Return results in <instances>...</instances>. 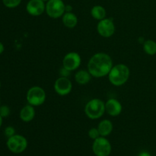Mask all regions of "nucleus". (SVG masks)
Instances as JSON below:
<instances>
[{"mask_svg": "<svg viewBox=\"0 0 156 156\" xmlns=\"http://www.w3.org/2000/svg\"><path fill=\"white\" fill-rule=\"evenodd\" d=\"M46 2L42 0H29L26 5V11L30 15L37 17L45 12Z\"/></svg>", "mask_w": 156, "mask_h": 156, "instance_id": "obj_11", "label": "nucleus"}, {"mask_svg": "<svg viewBox=\"0 0 156 156\" xmlns=\"http://www.w3.org/2000/svg\"><path fill=\"white\" fill-rule=\"evenodd\" d=\"M97 128L98 129L101 136L107 137L112 133L113 129H114V125L111 120L105 119V120H101L98 123V126H97Z\"/></svg>", "mask_w": 156, "mask_h": 156, "instance_id": "obj_15", "label": "nucleus"}, {"mask_svg": "<svg viewBox=\"0 0 156 156\" xmlns=\"http://www.w3.org/2000/svg\"><path fill=\"white\" fill-rule=\"evenodd\" d=\"M123 111V106L117 99L110 98L105 102V111L111 117H117Z\"/></svg>", "mask_w": 156, "mask_h": 156, "instance_id": "obj_12", "label": "nucleus"}, {"mask_svg": "<svg viewBox=\"0 0 156 156\" xmlns=\"http://www.w3.org/2000/svg\"><path fill=\"white\" fill-rule=\"evenodd\" d=\"M116 30L113 18H105L98 21L97 24V31L103 37L109 38L114 34Z\"/></svg>", "mask_w": 156, "mask_h": 156, "instance_id": "obj_8", "label": "nucleus"}, {"mask_svg": "<svg viewBox=\"0 0 156 156\" xmlns=\"http://www.w3.org/2000/svg\"><path fill=\"white\" fill-rule=\"evenodd\" d=\"M113 66L112 59L108 53H97L90 58L87 67L92 77L102 78L108 76Z\"/></svg>", "mask_w": 156, "mask_h": 156, "instance_id": "obj_1", "label": "nucleus"}, {"mask_svg": "<svg viewBox=\"0 0 156 156\" xmlns=\"http://www.w3.org/2000/svg\"><path fill=\"white\" fill-rule=\"evenodd\" d=\"M88 137L93 140H96V139L101 136L100 133H99V131H98V129L97 127L91 128V129L88 130Z\"/></svg>", "mask_w": 156, "mask_h": 156, "instance_id": "obj_20", "label": "nucleus"}, {"mask_svg": "<svg viewBox=\"0 0 156 156\" xmlns=\"http://www.w3.org/2000/svg\"><path fill=\"white\" fill-rule=\"evenodd\" d=\"M42 1H44V2H48L49 0H42Z\"/></svg>", "mask_w": 156, "mask_h": 156, "instance_id": "obj_28", "label": "nucleus"}, {"mask_svg": "<svg viewBox=\"0 0 156 156\" xmlns=\"http://www.w3.org/2000/svg\"><path fill=\"white\" fill-rule=\"evenodd\" d=\"M22 0H2V3L6 8L15 9L20 5Z\"/></svg>", "mask_w": 156, "mask_h": 156, "instance_id": "obj_19", "label": "nucleus"}, {"mask_svg": "<svg viewBox=\"0 0 156 156\" xmlns=\"http://www.w3.org/2000/svg\"><path fill=\"white\" fill-rule=\"evenodd\" d=\"M73 11V6L70 5H66V12H69Z\"/></svg>", "mask_w": 156, "mask_h": 156, "instance_id": "obj_25", "label": "nucleus"}, {"mask_svg": "<svg viewBox=\"0 0 156 156\" xmlns=\"http://www.w3.org/2000/svg\"><path fill=\"white\" fill-rule=\"evenodd\" d=\"M91 75L90 74L88 70L81 69L76 72L75 74V80L79 85H85L89 83L91 79Z\"/></svg>", "mask_w": 156, "mask_h": 156, "instance_id": "obj_16", "label": "nucleus"}, {"mask_svg": "<svg viewBox=\"0 0 156 156\" xmlns=\"http://www.w3.org/2000/svg\"><path fill=\"white\" fill-rule=\"evenodd\" d=\"M10 113L11 110L9 106H7V105H2V106H0V116L2 118L9 117L10 115Z\"/></svg>", "mask_w": 156, "mask_h": 156, "instance_id": "obj_21", "label": "nucleus"}, {"mask_svg": "<svg viewBox=\"0 0 156 156\" xmlns=\"http://www.w3.org/2000/svg\"><path fill=\"white\" fill-rule=\"evenodd\" d=\"M105 112V102L99 98L88 101L85 106V115L91 120L100 119Z\"/></svg>", "mask_w": 156, "mask_h": 156, "instance_id": "obj_3", "label": "nucleus"}, {"mask_svg": "<svg viewBox=\"0 0 156 156\" xmlns=\"http://www.w3.org/2000/svg\"><path fill=\"white\" fill-rule=\"evenodd\" d=\"M27 140L24 136L15 134L12 136L8 138L6 146L9 150L12 153L20 154L26 150L27 147Z\"/></svg>", "mask_w": 156, "mask_h": 156, "instance_id": "obj_5", "label": "nucleus"}, {"mask_svg": "<svg viewBox=\"0 0 156 156\" xmlns=\"http://www.w3.org/2000/svg\"><path fill=\"white\" fill-rule=\"evenodd\" d=\"M143 51L149 56L156 54V42L153 40H146L143 44Z\"/></svg>", "mask_w": 156, "mask_h": 156, "instance_id": "obj_18", "label": "nucleus"}, {"mask_svg": "<svg viewBox=\"0 0 156 156\" xmlns=\"http://www.w3.org/2000/svg\"><path fill=\"white\" fill-rule=\"evenodd\" d=\"M36 115L34 107L30 105H27L21 108L20 111V119L24 123H29L34 119Z\"/></svg>", "mask_w": 156, "mask_h": 156, "instance_id": "obj_13", "label": "nucleus"}, {"mask_svg": "<svg viewBox=\"0 0 156 156\" xmlns=\"http://www.w3.org/2000/svg\"><path fill=\"white\" fill-rule=\"evenodd\" d=\"M2 125V117L0 116V128H1Z\"/></svg>", "mask_w": 156, "mask_h": 156, "instance_id": "obj_27", "label": "nucleus"}, {"mask_svg": "<svg viewBox=\"0 0 156 156\" xmlns=\"http://www.w3.org/2000/svg\"><path fill=\"white\" fill-rule=\"evenodd\" d=\"M0 103H1V102H0Z\"/></svg>", "mask_w": 156, "mask_h": 156, "instance_id": "obj_30", "label": "nucleus"}, {"mask_svg": "<svg viewBox=\"0 0 156 156\" xmlns=\"http://www.w3.org/2000/svg\"><path fill=\"white\" fill-rule=\"evenodd\" d=\"M130 75L129 67L123 63H119L113 66L108 74V80L111 85L120 87L126 84Z\"/></svg>", "mask_w": 156, "mask_h": 156, "instance_id": "obj_2", "label": "nucleus"}, {"mask_svg": "<svg viewBox=\"0 0 156 156\" xmlns=\"http://www.w3.org/2000/svg\"><path fill=\"white\" fill-rule=\"evenodd\" d=\"M0 88H1V82H0Z\"/></svg>", "mask_w": 156, "mask_h": 156, "instance_id": "obj_29", "label": "nucleus"}, {"mask_svg": "<svg viewBox=\"0 0 156 156\" xmlns=\"http://www.w3.org/2000/svg\"><path fill=\"white\" fill-rule=\"evenodd\" d=\"M62 21L65 27H66L67 28L73 29L76 27L79 22V19L76 14L73 13V12H65V14L62 15Z\"/></svg>", "mask_w": 156, "mask_h": 156, "instance_id": "obj_14", "label": "nucleus"}, {"mask_svg": "<svg viewBox=\"0 0 156 156\" xmlns=\"http://www.w3.org/2000/svg\"><path fill=\"white\" fill-rule=\"evenodd\" d=\"M92 151L96 156H109L112 151V147L106 137L100 136L93 142Z\"/></svg>", "mask_w": 156, "mask_h": 156, "instance_id": "obj_7", "label": "nucleus"}, {"mask_svg": "<svg viewBox=\"0 0 156 156\" xmlns=\"http://www.w3.org/2000/svg\"><path fill=\"white\" fill-rule=\"evenodd\" d=\"M4 50H5L4 45H3L2 43L0 41V54H2V53H3V52H4Z\"/></svg>", "mask_w": 156, "mask_h": 156, "instance_id": "obj_26", "label": "nucleus"}, {"mask_svg": "<svg viewBox=\"0 0 156 156\" xmlns=\"http://www.w3.org/2000/svg\"><path fill=\"white\" fill-rule=\"evenodd\" d=\"M91 15L94 19L98 20V21H101V20L104 19L106 18L107 12L105 7L100 5H96L93 6L91 9Z\"/></svg>", "mask_w": 156, "mask_h": 156, "instance_id": "obj_17", "label": "nucleus"}, {"mask_svg": "<svg viewBox=\"0 0 156 156\" xmlns=\"http://www.w3.org/2000/svg\"><path fill=\"white\" fill-rule=\"evenodd\" d=\"M59 73H60L61 76H62V77H69V76L70 75V71H69V70H67L66 69L62 67V69H61L60 72H59Z\"/></svg>", "mask_w": 156, "mask_h": 156, "instance_id": "obj_23", "label": "nucleus"}, {"mask_svg": "<svg viewBox=\"0 0 156 156\" xmlns=\"http://www.w3.org/2000/svg\"><path fill=\"white\" fill-rule=\"evenodd\" d=\"M45 12L53 19L62 18L66 12V4L62 0H49L46 2Z\"/></svg>", "mask_w": 156, "mask_h": 156, "instance_id": "obj_6", "label": "nucleus"}, {"mask_svg": "<svg viewBox=\"0 0 156 156\" xmlns=\"http://www.w3.org/2000/svg\"><path fill=\"white\" fill-rule=\"evenodd\" d=\"M53 88L56 94L59 96H66L71 93L73 90V83L68 77L60 76L55 81Z\"/></svg>", "mask_w": 156, "mask_h": 156, "instance_id": "obj_10", "label": "nucleus"}, {"mask_svg": "<svg viewBox=\"0 0 156 156\" xmlns=\"http://www.w3.org/2000/svg\"><path fill=\"white\" fill-rule=\"evenodd\" d=\"M4 133H5V136L8 137V138H9V137H11V136H12L15 135V129L13 126H7L5 129Z\"/></svg>", "mask_w": 156, "mask_h": 156, "instance_id": "obj_22", "label": "nucleus"}, {"mask_svg": "<svg viewBox=\"0 0 156 156\" xmlns=\"http://www.w3.org/2000/svg\"><path fill=\"white\" fill-rule=\"evenodd\" d=\"M138 156H152V155L147 151H142L139 153Z\"/></svg>", "mask_w": 156, "mask_h": 156, "instance_id": "obj_24", "label": "nucleus"}, {"mask_svg": "<svg viewBox=\"0 0 156 156\" xmlns=\"http://www.w3.org/2000/svg\"><path fill=\"white\" fill-rule=\"evenodd\" d=\"M26 99L28 105L38 107L44 105L47 99L45 90L40 86H33L30 88L26 94Z\"/></svg>", "mask_w": 156, "mask_h": 156, "instance_id": "obj_4", "label": "nucleus"}, {"mask_svg": "<svg viewBox=\"0 0 156 156\" xmlns=\"http://www.w3.org/2000/svg\"><path fill=\"white\" fill-rule=\"evenodd\" d=\"M82 63L81 56L77 52H69L64 56L62 59V67L70 72L76 71Z\"/></svg>", "mask_w": 156, "mask_h": 156, "instance_id": "obj_9", "label": "nucleus"}]
</instances>
